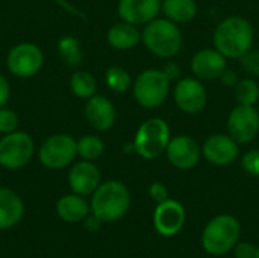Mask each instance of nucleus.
I'll list each match as a JSON object with an SVG mask.
<instances>
[{
    "mask_svg": "<svg viewBox=\"0 0 259 258\" xmlns=\"http://www.w3.org/2000/svg\"><path fill=\"white\" fill-rule=\"evenodd\" d=\"M253 26L244 17L232 15L219 23L214 30V46L229 59H241L253 46Z\"/></svg>",
    "mask_w": 259,
    "mask_h": 258,
    "instance_id": "1",
    "label": "nucleus"
},
{
    "mask_svg": "<svg viewBox=\"0 0 259 258\" xmlns=\"http://www.w3.org/2000/svg\"><path fill=\"white\" fill-rule=\"evenodd\" d=\"M91 213L103 222H117L126 216L131 207V193L120 181L102 182L91 198Z\"/></svg>",
    "mask_w": 259,
    "mask_h": 258,
    "instance_id": "2",
    "label": "nucleus"
},
{
    "mask_svg": "<svg viewBox=\"0 0 259 258\" xmlns=\"http://www.w3.org/2000/svg\"><path fill=\"white\" fill-rule=\"evenodd\" d=\"M141 40L147 50L158 58H173L182 49V32L179 26L168 18H155L144 24L141 32Z\"/></svg>",
    "mask_w": 259,
    "mask_h": 258,
    "instance_id": "3",
    "label": "nucleus"
},
{
    "mask_svg": "<svg viewBox=\"0 0 259 258\" xmlns=\"http://www.w3.org/2000/svg\"><path fill=\"white\" fill-rule=\"evenodd\" d=\"M241 225L232 214L214 216L202 231V248L209 255H225L231 252L240 242Z\"/></svg>",
    "mask_w": 259,
    "mask_h": 258,
    "instance_id": "4",
    "label": "nucleus"
},
{
    "mask_svg": "<svg viewBox=\"0 0 259 258\" xmlns=\"http://www.w3.org/2000/svg\"><path fill=\"white\" fill-rule=\"evenodd\" d=\"M170 126L161 117H152L141 123L135 134L134 149L144 160H156L165 154L170 143Z\"/></svg>",
    "mask_w": 259,
    "mask_h": 258,
    "instance_id": "5",
    "label": "nucleus"
},
{
    "mask_svg": "<svg viewBox=\"0 0 259 258\" xmlns=\"http://www.w3.org/2000/svg\"><path fill=\"white\" fill-rule=\"evenodd\" d=\"M171 81L167 78L164 70L147 68L138 75L134 82V96L138 105L143 108H158L161 106L170 93Z\"/></svg>",
    "mask_w": 259,
    "mask_h": 258,
    "instance_id": "6",
    "label": "nucleus"
},
{
    "mask_svg": "<svg viewBox=\"0 0 259 258\" xmlns=\"http://www.w3.org/2000/svg\"><path fill=\"white\" fill-rule=\"evenodd\" d=\"M33 155V140L26 132H11L0 140V166L21 169Z\"/></svg>",
    "mask_w": 259,
    "mask_h": 258,
    "instance_id": "7",
    "label": "nucleus"
},
{
    "mask_svg": "<svg viewBox=\"0 0 259 258\" xmlns=\"http://www.w3.org/2000/svg\"><path fill=\"white\" fill-rule=\"evenodd\" d=\"M39 161L47 169H62L77 155V141L65 134L49 137L39 148Z\"/></svg>",
    "mask_w": 259,
    "mask_h": 258,
    "instance_id": "8",
    "label": "nucleus"
},
{
    "mask_svg": "<svg viewBox=\"0 0 259 258\" xmlns=\"http://www.w3.org/2000/svg\"><path fill=\"white\" fill-rule=\"evenodd\" d=\"M228 134L238 143L247 144L259 134V111L252 105H237L228 117Z\"/></svg>",
    "mask_w": 259,
    "mask_h": 258,
    "instance_id": "9",
    "label": "nucleus"
},
{
    "mask_svg": "<svg viewBox=\"0 0 259 258\" xmlns=\"http://www.w3.org/2000/svg\"><path fill=\"white\" fill-rule=\"evenodd\" d=\"M175 103L185 114H199L208 102V91L197 78H184L175 87Z\"/></svg>",
    "mask_w": 259,
    "mask_h": 258,
    "instance_id": "10",
    "label": "nucleus"
},
{
    "mask_svg": "<svg viewBox=\"0 0 259 258\" xmlns=\"http://www.w3.org/2000/svg\"><path fill=\"white\" fill-rule=\"evenodd\" d=\"M187 213L179 201L167 199L156 204L153 211V227L164 237H173L179 234L185 225Z\"/></svg>",
    "mask_w": 259,
    "mask_h": 258,
    "instance_id": "11",
    "label": "nucleus"
},
{
    "mask_svg": "<svg viewBox=\"0 0 259 258\" xmlns=\"http://www.w3.org/2000/svg\"><path fill=\"white\" fill-rule=\"evenodd\" d=\"M42 52L30 43L15 46L8 55V68L18 78H30L39 71L42 65Z\"/></svg>",
    "mask_w": 259,
    "mask_h": 258,
    "instance_id": "12",
    "label": "nucleus"
},
{
    "mask_svg": "<svg viewBox=\"0 0 259 258\" xmlns=\"http://www.w3.org/2000/svg\"><path fill=\"white\" fill-rule=\"evenodd\" d=\"M240 154L238 143L228 134H212L202 144V155L214 166L225 167L232 164Z\"/></svg>",
    "mask_w": 259,
    "mask_h": 258,
    "instance_id": "13",
    "label": "nucleus"
},
{
    "mask_svg": "<svg viewBox=\"0 0 259 258\" xmlns=\"http://www.w3.org/2000/svg\"><path fill=\"white\" fill-rule=\"evenodd\" d=\"M165 155L173 167L190 170L197 166L202 157V148L190 135H176L170 140Z\"/></svg>",
    "mask_w": 259,
    "mask_h": 258,
    "instance_id": "14",
    "label": "nucleus"
},
{
    "mask_svg": "<svg viewBox=\"0 0 259 258\" xmlns=\"http://www.w3.org/2000/svg\"><path fill=\"white\" fill-rule=\"evenodd\" d=\"M226 56L214 49H202L191 59V71L200 81H214L222 76L226 67Z\"/></svg>",
    "mask_w": 259,
    "mask_h": 258,
    "instance_id": "15",
    "label": "nucleus"
},
{
    "mask_svg": "<svg viewBox=\"0 0 259 258\" xmlns=\"http://www.w3.org/2000/svg\"><path fill=\"white\" fill-rule=\"evenodd\" d=\"M161 6V0H120L118 15L123 21L135 26H144L159 15Z\"/></svg>",
    "mask_w": 259,
    "mask_h": 258,
    "instance_id": "16",
    "label": "nucleus"
},
{
    "mask_svg": "<svg viewBox=\"0 0 259 258\" xmlns=\"http://www.w3.org/2000/svg\"><path fill=\"white\" fill-rule=\"evenodd\" d=\"M68 184L76 195H93L100 186V172L91 161H79L71 167L68 173Z\"/></svg>",
    "mask_w": 259,
    "mask_h": 258,
    "instance_id": "17",
    "label": "nucleus"
},
{
    "mask_svg": "<svg viewBox=\"0 0 259 258\" xmlns=\"http://www.w3.org/2000/svg\"><path fill=\"white\" fill-rule=\"evenodd\" d=\"M85 117L96 131H108L115 123V108L105 96H93L85 106Z\"/></svg>",
    "mask_w": 259,
    "mask_h": 258,
    "instance_id": "18",
    "label": "nucleus"
},
{
    "mask_svg": "<svg viewBox=\"0 0 259 258\" xmlns=\"http://www.w3.org/2000/svg\"><path fill=\"white\" fill-rule=\"evenodd\" d=\"M24 214L21 198L11 189L0 187V230L15 227Z\"/></svg>",
    "mask_w": 259,
    "mask_h": 258,
    "instance_id": "19",
    "label": "nucleus"
},
{
    "mask_svg": "<svg viewBox=\"0 0 259 258\" xmlns=\"http://www.w3.org/2000/svg\"><path fill=\"white\" fill-rule=\"evenodd\" d=\"M56 213L62 220L77 224L85 220V217L91 213V207L80 195H65L58 201Z\"/></svg>",
    "mask_w": 259,
    "mask_h": 258,
    "instance_id": "20",
    "label": "nucleus"
},
{
    "mask_svg": "<svg viewBox=\"0 0 259 258\" xmlns=\"http://www.w3.org/2000/svg\"><path fill=\"white\" fill-rule=\"evenodd\" d=\"M141 41V32L135 24L121 21L108 30V43L117 50H129Z\"/></svg>",
    "mask_w": 259,
    "mask_h": 258,
    "instance_id": "21",
    "label": "nucleus"
},
{
    "mask_svg": "<svg viewBox=\"0 0 259 258\" xmlns=\"http://www.w3.org/2000/svg\"><path fill=\"white\" fill-rule=\"evenodd\" d=\"M161 11L176 24L188 23L197 15V3L196 0H162Z\"/></svg>",
    "mask_w": 259,
    "mask_h": 258,
    "instance_id": "22",
    "label": "nucleus"
},
{
    "mask_svg": "<svg viewBox=\"0 0 259 258\" xmlns=\"http://www.w3.org/2000/svg\"><path fill=\"white\" fill-rule=\"evenodd\" d=\"M234 97L238 105H252L255 106L259 100V85L252 78H244L237 82L234 87Z\"/></svg>",
    "mask_w": 259,
    "mask_h": 258,
    "instance_id": "23",
    "label": "nucleus"
},
{
    "mask_svg": "<svg viewBox=\"0 0 259 258\" xmlns=\"http://www.w3.org/2000/svg\"><path fill=\"white\" fill-rule=\"evenodd\" d=\"M71 91L82 99H90L96 94V79L90 71H76L70 79Z\"/></svg>",
    "mask_w": 259,
    "mask_h": 258,
    "instance_id": "24",
    "label": "nucleus"
},
{
    "mask_svg": "<svg viewBox=\"0 0 259 258\" xmlns=\"http://www.w3.org/2000/svg\"><path fill=\"white\" fill-rule=\"evenodd\" d=\"M105 152V143L96 135H85L77 141V155L87 161L97 160Z\"/></svg>",
    "mask_w": 259,
    "mask_h": 258,
    "instance_id": "25",
    "label": "nucleus"
},
{
    "mask_svg": "<svg viewBox=\"0 0 259 258\" xmlns=\"http://www.w3.org/2000/svg\"><path fill=\"white\" fill-rule=\"evenodd\" d=\"M106 84L112 91L124 93L131 87L132 79H131V75L124 68H121V67H109L106 70Z\"/></svg>",
    "mask_w": 259,
    "mask_h": 258,
    "instance_id": "26",
    "label": "nucleus"
},
{
    "mask_svg": "<svg viewBox=\"0 0 259 258\" xmlns=\"http://www.w3.org/2000/svg\"><path fill=\"white\" fill-rule=\"evenodd\" d=\"M59 52L64 61L70 65H79L82 61V52L79 41L73 36H65L59 41Z\"/></svg>",
    "mask_w": 259,
    "mask_h": 258,
    "instance_id": "27",
    "label": "nucleus"
},
{
    "mask_svg": "<svg viewBox=\"0 0 259 258\" xmlns=\"http://www.w3.org/2000/svg\"><path fill=\"white\" fill-rule=\"evenodd\" d=\"M241 167L247 175L259 176V149H250L243 155Z\"/></svg>",
    "mask_w": 259,
    "mask_h": 258,
    "instance_id": "28",
    "label": "nucleus"
},
{
    "mask_svg": "<svg viewBox=\"0 0 259 258\" xmlns=\"http://www.w3.org/2000/svg\"><path fill=\"white\" fill-rule=\"evenodd\" d=\"M18 126V117L14 111L0 108V132L3 134H11L15 132Z\"/></svg>",
    "mask_w": 259,
    "mask_h": 258,
    "instance_id": "29",
    "label": "nucleus"
},
{
    "mask_svg": "<svg viewBox=\"0 0 259 258\" xmlns=\"http://www.w3.org/2000/svg\"><path fill=\"white\" fill-rule=\"evenodd\" d=\"M241 65L247 73L259 76V49H250L241 58Z\"/></svg>",
    "mask_w": 259,
    "mask_h": 258,
    "instance_id": "30",
    "label": "nucleus"
},
{
    "mask_svg": "<svg viewBox=\"0 0 259 258\" xmlns=\"http://www.w3.org/2000/svg\"><path fill=\"white\" fill-rule=\"evenodd\" d=\"M256 251L258 246H255L250 242H238L232 249L235 258H256Z\"/></svg>",
    "mask_w": 259,
    "mask_h": 258,
    "instance_id": "31",
    "label": "nucleus"
},
{
    "mask_svg": "<svg viewBox=\"0 0 259 258\" xmlns=\"http://www.w3.org/2000/svg\"><path fill=\"white\" fill-rule=\"evenodd\" d=\"M149 196L156 204H159V202H164V201L168 199V190H167V187L162 182H158L156 181V182L150 184V187H149Z\"/></svg>",
    "mask_w": 259,
    "mask_h": 258,
    "instance_id": "32",
    "label": "nucleus"
},
{
    "mask_svg": "<svg viewBox=\"0 0 259 258\" xmlns=\"http://www.w3.org/2000/svg\"><path fill=\"white\" fill-rule=\"evenodd\" d=\"M219 79L222 81V84H223L225 87H229V88H234V87L237 85V82L240 81L238 76H237V73L232 71V70H229V68H226V70L222 73V76H220Z\"/></svg>",
    "mask_w": 259,
    "mask_h": 258,
    "instance_id": "33",
    "label": "nucleus"
},
{
    "mask_svg": "<svg viewBox=\"0 0 259 258\" xmlns=\"http://www.w3.org/2000/svg\"><path fill=\"white\" fill-rule=\"evenodd\" d=\"M11 90H9V84L6 81V78L3 75H0V108H3L9 99Z\"/></svg>",
    "mask_w": 259,
    "mask_h": 258,
    "instance_id": "34",
    "label": "nucleus"
},
{
    "mask_svg": "<svg viewBox=\"0 0 259 258\" xmlns=\"http://www.w3.org/2000/svg\"><path fill=\"white\" fill-rule=\"evenodd\" d=\"M102 224H103V220L102 219H99L96 214H88L87 217H85V228L88 230V231H99L100 230V227H102Z\"/></svg>",
    "mask_w": 259,
    "mask_h": 258,
    "instance_id": "35",
    "label": "nucleus"
},
{
    "mask_svg": "<svg viewBox=\"0 0 259 258\" xmlns=\"http://www.w3.org/2000/svg\"><path fill=\"white\" fill-rule=\"evenodd\" d=\"M162 70H164V73L167 75V78H168L170 81H175V79H178V78L182 75L181 67H179L176 62H168Z\"/></svg>",
    "mask_w": 259,
    "mask_h": 258,
    "instance_id": "36",
    "label": "nucleus"
},
{
    "mask_svg": "<svg viewBox=\"0 0 259 258\" xmlns=\"http://www.w3.org/2000/svg\"><path fill=\"white\" fill-rule=\"evenodd\" d=\"M256 258H259V246H258V251H256Z\"/></svg>",
    "mask_w": 259,
    "mask_h": 258,
    "instance_id": "37",
    "label": "nucleus"
},
{
    "mask_svg": "<svg viewBox=\"0 0 259 258\" xmlns=\"http://www.w3.org/2000/svg\"><path fill=\"white\" fill-rule=\"evenodd\" d=\"M161 2H162V0H161Z\"/></svg>",
    "mask_w": 259,
    "mask_h": 258,
    "instance_id": "38",
    "label": "nucleus"
}]
</instances>
